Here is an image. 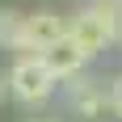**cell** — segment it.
I'll return each instance as SVG.
<instances>
[{
    "label": "cell",
    "mask_w": 122,
    "mask_h": 122,
    "mask_svg": "<svg viewBox=\"0 0 122 122\" xmlns=\"http://www.w3.org/2000/svg\"><path fill=\"white\" fill-rule=\"evenodd\" d=\"M118 34H122V4L118 0H93V4H88L84 13H76L72 25H67V38L84 51L88 59L101 55L110 42H118Z\"/></svg>",
    "instance_id": "cell-1"
},
{
    "label": "cell",
    "mask_w": 122,
    "mask_h": 122,
    "mask_svg": "<svg viewBox=\"0 0 122 122\" xmlns=\"http://www.w3.org/2000/svg\"><path fill=\"white\" fill-rule=\"evenodd\" d=\"M55 88H59V80H55V72L42 63V55H21V59L9 67V93L21 101V105L46 101Z\"/></svg>",
    "instance_id": "cell-2"
},
{
    "label": "cell",
    "mask_w": 122,
    "mask_h": 122,
    "mask_svg": "<svg viewBox=\"0 0 122 122\" xmlns=\"http://www.w3.org/2000/svg\"><path fill=\"white\" fill-rule=\"evenodd\" d=\"M67 25L72 21H63L59 13H30L21 21V34H17V46L13 51H21V55H42L46 46H55V42L67 38Z\"/></svg>",
    "instance_id": "cell-3"
},
{
    "label": "cell",
    "mask_w": 122,
    "mask_h": 122,
    "mask_svg": "<svg viewBox=\"0 0 122 122\" xmlns=\"http://www.w3.org/2000/svg\"><path fill=\"white\" fill-rule=\"evenodd\" d=\"M42 63L55 72V80H76V76H84L88 55L76 46L72 38H63V42H55V46H46V51H42Z\"/></svg>",
    "instance_id": "cell-4"
},
{
    "label": "cell",
    "mask_w": 122,
    "mask_h": 122,
    "mask_svg": "<svg viewBox=\"0 0 122 122\" xmlns=\"http://www.w3.org/2000/svg\"><path fill=\"white\" fill-rule=\"evenodd\" d=\"M67 93H72V110L84 114V118H97V114L110 105V93H105L97 80H84V76L67 80Z\"/></svg>",
    "instance_id": "cell-5"
},
{
    "label": "cell",
    "mask_w": 122,
    "mask_h": 122,
    "mask_svg": "<svg viewBox=\"0 0 122 122\" xmlns=\"http://www.w3.org/2000/svg\"><path fill=\"white\" fill-rule=\"evenodd\" d=\"M21 13H13V9H0V46H17V34H21Z\"/></svg>",
    "instance_id": "cell-6"
},
{
    "label": "cell",
    "mask_w": 122,
    "mask_h": 122,
    "mask_svg": "<svg viewBox=\"0 0 122 122\" xmlns=\"http://www.w3.org/2000/svg\"><path fill=\"white\" fill-rule=\"evenodd\" d=\"M110 110H114V114L122 118V76L114 80V88H110Z\"/></svg>",
    "instance_id": "cell-7"
},
{
    "label": "cell",
    "mask_w": 122,
    "mask_h": 122,
    "mask_svg": "<svg viewBox=\"0 0 122 122\" xmlns=\"http://www.w3.org/2000/svg\"><path fill=\"white\" fill-rule=\"evenodd\" d=\"M4 88H9V84H4V80H0V97H4Z\"/></svg>",
    "instance_id": "cell-8"
},
{
    "label": "cell",
    "mask_w": 122,
    "mask_h": 122,
    "mask_svg": "<svg viewBox=\"0 0 122 122\" xmlns=\"http://www.w3.org/2000/svg\"><path fill=\"white\" fill-rule=\"evenodd\" d=\"M34 122H51V118H34Z\"/></svg>",
    "instance_id": "cell-9"
}]
</instances>
